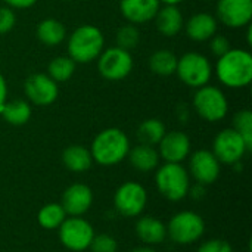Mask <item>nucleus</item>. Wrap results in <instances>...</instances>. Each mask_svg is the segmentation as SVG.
<instances>
[{
	"label": "nucleus",
	"instance_id": "1",
	"mask_svg": "<svg viewBox=\"0 0 252 252\" xmlns=\"http://www.w3.org/2000/svg\"><path fill=\"white\" fill-rule=\"evenodd\" d=\"M219 81L229 89H244L252 81V55L244 49H230L217 59Z\"/></svg>",
	"mask_w": 252,
	"mask_h": 252
},
{
	"label": "nucleus",
	"instance_id": "2",
	"mask_svg": "<svg viewBox=\"0 0 252 252\" xmlns=\"http://www.w3.org/2000/svg\"><path fill=\"white\" fill-rule=\"evenodd\" d=\"M66 46L68 56L75 63H90L103 52L105 37L96 25L84 24L71 32Z\"/></svg>",
	"mask_w": 252,
	"mask_h": 252
},
{
	"label": "nucleus",
	"instance_id": "3",
	"mask_svg": "<svg viewBox=\"0 0 252 252\" xmlns=\"http://www.w3.org/2000/svg\"><path fill=\"white\" fill-rule=\"evenodd\" d=\"M130 151V140L120 128L102 130L92 143V158L100 165L109 167L121 162Z\"/></svg>",
	"mask_w": 252,
	"mask_h": 252
},
{
	"label": "nucleus",
	"instance_id": "4",
	"mask_svg": "<svg viewBox=\"0 0 252 252\" xmlns=\"http://www.w3.org/2000/svg\"><path fill=\"white\" fill-rule=\"evenodd\" d=\"M176 75L185 86L199 89L210 83L213 77V66L205 55L198 52H188L179 58Z\"/></svg>",
	"mask_w": 252,
	"mask_h": 252
},
{
	"label": "nucleus",
	"instance_id": "5",
	"mask_svg": "<svg viewBox=\"0 0 252 252\" xmlns=\"http://www.w3.org/2000/svg\"><path fill=\"white\" fill-rule=\"evenodd\" d=\"M193 109L202 120L217 123L227 115L229 102L219 87L207 84L196 89L193 94Z\"/></svg>",
	"mask_w": 252,
	"mask_h": 252
},
{
	"label": "nucleus",
	"instance_id": "6",
	"mask_svg": "<svg viewBox=\"0 0 252 252\" xmlns=\"http://www.w3.org/2000/svg\"><path fill=\"white\" fill-rule=\"evenodd\" d=\"M157 188L170 201H180L189 192V174L180 164L165 162L155 176Z\"/></svg>",
	"mask_w": 252,
	"mask_h": 252
},
{
	"label": "nucleus",
	"instance_id": "7",
	"mask_svg": "<svg viewBox=\"0 0 252 252\" xmlns=\"http://www.w3.org/2000/svg\"><path fill=\"white\" fill-rule=\"evenodd\" d=\"M99 74L108 81H121L127 78L133 69L131 53L117 46L103 49L97 58Z\"/></svg>",
	"mask_w": 252,
	"mask_h": 252
},
{
	"label": "nucleus",
	"instance_id": "8",
	"mask_svg": "<svg viewBox=\"0 0 252 252\" xmlns=\"http://www.w3.org/2000/svg\"><path fill=\"white\" fill-rule=\"evenodd\" d=\"M204 230L205 223L202 217L193 211H182L176 214L167 229L170 238L180 245H189L198 241L204 235Z\"/></svg>",
	"mask_w": 252,
	"mask_h": 252
},
{
	"label": "nucleus",
	"instance_id": "9",
	"mask_svg": "<svg viewBox=\"0 0 252 252\" xmlns=\"http://www.w3.org/2000/svg\"><path fill=\"white\" fill-rule=\"evenodd\" d=\"M211 152L216 155L219 162L233 165L238 164L250 151L245 140L235 128H224L216 136Z\"/></svg>",
	"mask_w": 252,
	"mask_h": 252
},
{
	"label": "nucleus",
	"instance_id": "10",
	"mask_svg": "<svg viewBox=\"0 0 252 252\" xmlns=\"http://www.w3.org/2000/svg\"><path fill=\"white\" fill-rule=\"evenodd\" d=\"M61 242L71 251H84L90 247L94 236L93 227L90 223L80 217L65 219L63 223L58 227Z\"/></svg>",
	"mask_w": 252,
	"mask_h": 252
},
{
	"label": "nucleus",
	"instance_id": "11",
	"mask_svg": "<svg viewBox=\"0 0 252 252\" xmlns=\"http://www.w3.org/2000/svg\"><path fill=\"white\" fill-rule=\"evenodd\" d=\"M24 93L30 103L37 106H49L59 96L58 83L47 74L35 72L24 81Z\"/></svg>",
	"mask_w": 252,
	"mask_h": 252
},
{
	"label": "nucleus",
	"instance_id": "12",
	"mask_svg": "<svg viewBox=\"0 0 252 252\" xmlns=\"http://www.w3.org/2000/svg\"><path fill=\"white\" fill-rule=\"evenodd\" d=\"M114 202L120 214L126 217H136L145 210L148 195L142 185L136 182H127L118 188Z\"/></svg>",
	"mask_w": 252,
	"mask_h": 252
},
{
	"label": "nucleus",
	"instance_id": "13",
	"mask_svg": "<svg viewBox=\"0 0 252 252\" xmlns=\"http://www.w3.org/2000/svg\"><path fill=\"white\" fill-rule=\"evenodd\" d=\"M217 21L229 28L248 27L252 19V0H217Z\"/></svg>",
	"mask_w": 252,
	"mask_h": 252
},
{
	"label": "nucleus",
	"instance_id": "14",
	"mask_svg": "<svg viewBox=\"0 0 252 252\" xmlns=\"http://www.w3.org/2000/svg\"><path fill=\"white\" fill-rule=\"evenodd\" d=\"M190 174L199 185H211L220 176V162L211 151H196L190 157Z\"/></svg>",
	"mask_w": 252,
	"mask_h": 252
},
{
	"label": "nucleus",
	"instance_id": "15",
	"mask_svg": "<svg viewBox=\"0 0 252 252\" xmlns=\"http://www.w3.org/2000/svg\"><path fill=\"white\" fill-rule=\"evenodd\" d=\"M159 146V158L165 162L180 164L190 154V140L183 131H170L165 133L162 140L158 143Z\"/></svg>",
	"mask_w": 252,
	"mask_h": 252
},
{
	"label": "nucleus",
	"instance_id": "16",
	"mask_svg": "<svg viewBox=\"0 0 252 252\" xmlns=\"http://www.w3.org/2000/svg\"><path fill=\"white\" fill-rule=\"evenodd\" d=\"M161 7L159 0H121L120 10L128 24L140 25L154 21Z\"/></svg>",
	"mask_w": 252,
	"mask_h": 252
},
{
	"label": "nucleus",
	"instance_id": "17",
	"mask_svg": "<svg viewBox=\"0 0 252 252\" xmlns=\"http://www.w3.org/2000/svg\"><path fill=\"white\" fill-rule=\"evenodd\" d=\"M93 202V193L92 189L81 183L71 185L62 195V208L66 214L72 217H78L84 214Z\"/></svg>",
	"mask_w": 252,
	"mask_h": 252
},
{
	"label": "nucleus",
	"instance_id": "18",
	"mask_svg": "<svg viewBox=\"0 0 252 252\" xmlns=\"http://www.w3.org/2000/svg\"><path fill=\"white\" fill-rule=\"evenodd\" d=\"M217 25L219 21L214 15L207 12H198L193 13L185 22L183 28L190 40L202 43V41H208L214 34H217Z\"/></svg>",
	"mask_w": 252,
	"mask_h": 252
},
{
	"label": "nucleus",
	"instance_id": "19",
	"mask_svg": "<svg viewBox=\"0 0 252 252\" xmlns=\"http://www.w3.org/2000/svg\"><path fill=\"white\" fill-rule=\"evenodd\" d=\"M154 21L157 30L164 37H176L185 27V19L180 9L173 4H164V7H159Z\"/></svg>",
	"mask_w": 252,
	"mask_h": 252
},
{
	"label": "nucleus",
	"instance_id": "20",
	"mask_svg": "<svg viewBox=\"0 0 252 252\" xmlns=\"http://www.w3.org/2000/svg\"><path fill=\"white\" fill-rule=\"evenodd\" d=\"M127 157H128L130 164L142 173L152 171L159 164V154L155 149V146H149V145H143V143H140L134 148H130Z\"/></svg>",
	"mask_w": 252,
	"mask_h": 252
},
{
	"label": "nucleus",
	"instance_id": "21",
	"mask_svg": "<svg viewBox=\"0 0 252 252\" xmlns=\"http://www.w3.org/2000/svg\"><path fill=\"white\" fill-rule=\"evenodd\" d=\"M35 35L38 41H41L44 46H58L66 38V28L63 24L55 18H46L38 22L35 28Z\"/></svg>",
	"mask_w": 252,
	"mask_h": 252
},
{
	"label": "nucleus",
	"instance_id": "22",
	"mask_svg": "<svg viewBox=\"0 0 252 252\" xmlns=\"http://www.w3.org/2000/svg\"><path fill=\"white\" fill-rule=\"evenodd\" d=\"M137 236L148 245H157L164 242L167 236V227L155 217H143L136 224Z\"/></svg>",
	"mask_w": 252,
	"mask_h": 252
},
{
	"label": "nucleus",
	"instance_id": "23",
	"mask_svg": "<svg viewBox=\"0 0 252 252\" xmlns=\"http://www.w3.org/2000/svg\"><path fill=\"white\" fill-rule=\"evenodd\" d=\"M62 162L69 171L83 173L92 167L93 158L87 148L81 145H71L62 152Z\"/></svg>",
	"mask_w": 252,
	"mask_h": 252
},
{
	"label": "nucleus",
	"instance_id": "24",
	"mask_svg": "<svg viewBox=\"0 0 252 252\" xmlns=\"http://www.w3.org/2000/svg\"><path fill=\"white\" fill-rule=\"evenodd\" d=\"M179 58L174 52L167 49H159L149 56V69L159 77H170L176 74Z\"/></svg>",
	"mask_w": 252,
	"mask_h": 252
},
{
	"label": "nucleus",
	"instance_id": "25",
	"mask_svg": "<svg viewBox=\"0 0 252 252\" xmlns=\"http://www.w3.org/2000/svg\"><path fill=\"white\" fill-rule=\"evenodd\" d=\"M31 105L28 100L24 99H15L4 103V106L0 111V115L3 120L12 126H24L31 118Z\"/></svg>",
	"mask_w": 252,
	"mask_h": 252
},
{
	"label": "nucleus",
	"instance_id": "26",
	"mask_svg": "<svg viewBox=\"0 0 252 252\" xmlns=\"http://www.w3.org/2000/svg\"><path fill=\"white\" fill-rule=\"evenodd\" d=\"M165 133H167V130H165V126H164V123L161 120L149 118V120H145L139 126V128H137V139L143 145L157 146L162 140Z\"/></svg>",
	"mask_w": 252,
	"mask_h": 252
},
{
	"label": "nucleus",
	"instance_id": "27",
	"mask_svg": "<svg viewBox=\"0 0 252 252\" xmlns=\"http://www.w3.org/2000/svg\"><path fill=\"white\" fill-rule=\"evenodd\" d=\"M75 65L69 56H56L49 62L46 74L56 83H65L74 75Z\"/></svg>",
	"mask_w": 252,
	"mask_h": 252
},
{
	"label": "nucleus",
	"instance_id": "28",
	"mask_svg": "<svg viewBox=\"0 0 252 252\" xmlns=\"http://www.w3.org/2000/svg\"><path fill=\"white\" fill-rule=\"evenodd\" d=\"M65 219L66 213L61 204H47L38 213V223L44 229H58Z\"/></svg>",
	"mask_w": 252,
	"mask_h": 252
},
{
	"label": "nucleus",
	"instance_id": "29",
	"mask_svg": "<svg viewBox=\"0 0 252 252\" xmlns=\"http://www.w3.org/2000/svg\"><path fill=\"white\" fill-rule=\"evenodd\" d=\"M139 41H140V32L134 24L121 25L115 34V43H117L115 46L127 52L136 49L139 46Z\"/></svg>",
	"mask_w": 252,
	"mask_h": 252
},
{
	"label": "nucleus",
	"instance_id": "30",
	"mask_svg": "<svg viewBox=\"0 0 252 252\" xmlns=\"http://www.w3.org/2000/svg\"><path fill=\"white\" fill-rule=\"evenodd\" d=\"M233 128L242 136L245 140L248 151L252 149V112L250 109H244L235 114L233 117Z\"/></svg>",
	"mask_w": 252,
	"mask_h": 252
},
{
	"label": "nucleus",
	"instance_id": "31",
	"mask_svg": "<svg viewBox=\"0 0 252 252\" xmlns=\"http://www.w3.org/2000/svg\"><path fill=\"white\" fill-rule=\"evenodd\" d=\"M90 248L93 252H117V241L109 235L93 236Z\"/></svg>",
	"mask_w": 252,
	"mask_h": 252
},
{
	"label": "nucleus",
	"instance_id": "32",
	"mask_svg": "<svg viewBox=\"0 0 252 252\" xmlns=\"http://www.w3.org/2000/svg\"><path fill=\"white\" fill-rule=\"evenodd\" d=\"M208 41H210V50L214 56H217V59L221 58L223 55H226L232 49L230 40L221 34H214Z\"/></svg>",
	"mask_w": 252,
	"mask_h": 252
},
{
	"label": "nucleus",
	"instance_id": "33",
	"mask_svg": "<svg viewBox=\"0 0 252 252\" xmlns=\"http://www.w3.org/2000/svg\"><path fill=\"white\" fill-rule=\"evenodd\" d=\"M16 24V15L9 6H0V35L7 34Z\"/></svg>",
	"mask_w": 252,
	"mask_h": 252
},
{
	"label": "nucleus",
	"instance_id": "34",
	"mask_svg": "<svg viewBox=\"0 0 252 252\" xmlns=\"http://www.w3.org/2000/svg\"><path fill=\"white\" fill-rule=\"evenodd\" d=\"M198 252H233L232 247L226 242V241H221V239H211V241H207L204 242Z\"/></svg>",
	"mask_w": 252,
	"mask_h": 252
},
{
	"label": "nucleus",
	"instance_id": "35",
	"mask_svg": "<svg viewBox=\"0 0 252 252\" xmlns=\"http://www.w3.org/2000/svg\"><path fill=\"white\" fill-rule=\"evenodd\" d=\"M38 0H4V3L10 9H28L34 6Z\"/></svg>",
	"mask_w": 252,
	"mask_h": 252
},
{
	"label": "nucleus",
	"instance_id": "36",
	"mask_svg": "<svg viewBox=\"0 0 252 252\" xmlns=\"http://www.w3.org/2000/svg\"><path fill=\"white\" fill-rule=\"evenodd\" d=\"M7 102V83L6 78L0 74V111Z\"/></svg>",
	"mask_w": 252,
	"mask_h": 252
},
{
	"label": "nucleus",
	"instance_id": "37",
	"mask_svg": "<svg viewBox=\"0 0 252 252\" xmlns=\"http://www.w3.org/2000/svg\"><path fill=\"white\" fill-rule=\"evenodd\" d=\"M161 3H164V4H173V6H177L179 3H182V1H185V0H159Z\"/></svg>",
	"mask_w": 252,
	"mask_h": 252
},
{
	"label": "nucleus",
	"instance_id": "38",
	"mask_svg": "<svg viewBox=\"0 0 252 252\" xmlns=\"http://www.w3.org/2000/svg\"><path fill=\"white\" fill-rule=\"evenodd\" d=\"M131 252H155L152 248H148V247H139L136 250H133Z\"/></svg>",
	"mask_w": 252,
	"mask_h": 252
},
{
	"label": "nucleus",
	"instance_id": "39",
	"mask_svg": "<svg viewBox=\"0 0 252 252\" xmlns=\"http://www.w3.org/2000/svg\"><path fill=\"white\" fill-rule=\"evenodd\" d=\"M205 1H217V0H205Z\"/></svg>",
	"mask_w": 252,
	"mask_h": 252
},
{
	"label": "nucleus",
	"instance_id": "40",
	"mask_svg": "<svg viewBox=\"0 0 252 252\" xmlns=\"http://www.w3.org/2000/svg\"><path fill=\"white\" fill-rule=\"evenodd\" d=\"M65 1H72V0H65Z\"/></svg>",
	"mask_w": 252,
	"mask_h": 252
}]
</instances>
